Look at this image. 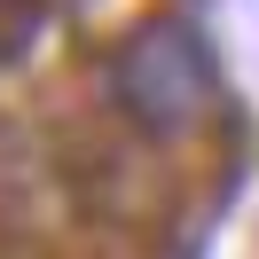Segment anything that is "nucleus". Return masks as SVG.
Here are the masks:
<instances>
[{
  "label": "nucleus",
  "mask_w": 259,
  "mask_h": 259,
  "mask_svg": "<svg viewBox=\"0 0 259 259\" xmlns=\"http://www.w3.org/2000/svg\"><path fill=\"white\" fill-rule=\"evenodd\" d=\"M110 95L134 126L149 134H181L220 102V63H212L204 32L181 16H157L110 55Z\"/></svg>",
  "instance_id": "obj_1"
}]
</instances>
